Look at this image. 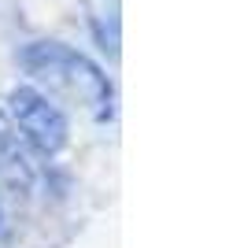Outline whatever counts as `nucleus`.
I'll return each instance as SVG.
<instances>
[{
	"mask_svg": "<svg viewBox=\"0 0 244 248\" xmlns=\"http://www.w3.org/2000/svg\"><path fill=\"white\" fill-rule=\"evenodd\" d=\"M26 67L37 78H48V82L63 85V89H74L85 100L92 104L96 119H107L115 111V96H111V82L100 74V67H92L85 56L63 48V45H33L26 52Z\"/></svg>",
	"mask_w": 244,
	"mask_h": 248,
	"instance_id": "nucleus-1",
	"label": "nucleus"
},
{
	"mask_svg": "<svg viewBox=\"0 0 244 248\" xmlns=\"http://www.w3.org/2000/svg\"><path fill=\"white\" fill-rule=\"evenodd\" d=\"M11 233V222H8V211H4V200H0V241Z\"/></svg>",
	"mask_w": 244,
	"mask_h": 248,
	"instance_id": "nucleus-4",
	"label": "nucleus"
},
{
	"mask_svg": "<svg viewBox=\"0 0 244 248\" xmlns=\"http://www.w3.org/2000/svg\"><path fill=\"white\" fill-rule=\"evenodd\" d=\"M8 104H11V123L19 126V134L26 137L37 152L56 155V152L67 148V141H71V123H67V115L41 93V89L19 85V89H11Z\"/></svg>",
	"mask_w": 244,
	"mask_h": 248,
	"instance_id": "nucleus-2",
	"label": "nucleus"
},
{
	"mask_svg": "<svg viewBox=\"0 0 244 248\" xmlns=\"http://www.w3.org/2000/svg\"><path fill=\"white\" fill-rule=\"evenodd\" d=\"M0 178H8L11 186H30L33 178V163L26 148H22L19 126L0 111Z\"/></svg>",
	"mask_w": 244,
	"mask_h": 248,
	"instance_id": "nucleus-3",
	"label": "nucleus"
}]
</instances>
